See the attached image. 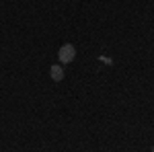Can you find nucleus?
Instances as JSON below:
<instances>
[{
	"label": "nucleus",
	"mask_w": 154,
	"mask_h": 152,
	"mask_svg": "<svg viewBox=\"0 0 154 152\" xmlns=\"http://www.w3.org/2000/svg\"><path fill=\"white\" fill-rule=\"evenodd\" d=\"M152 152H154V146H152Z\"/></svg>",
	"instance_id": "3"
},
{
	"label": "nucleus",
	"mask_w": 154,
	"mask_h": 152,
	"mask_svg": "<svg viewBox=\"0 0 154 152\" xmlns=\"http://www.w3.org/2000/svg\"><path fill=\"white\" fill-rule=\"evenodd\" d=\"M74 58H76V47L72 45V43H64L58 49V60L62 64H70Z\"/></svg>",
	"instance_id": "1"
},
{
	"label": "nucleus",
	"mask_w": 154,
	"mask_h": 152,
	"mask_svg": "<svg viewBox=\"0 0 154 152\" xmlns=\"http://www.w3.org/2000/svg\"><path fill=\"white\" fill-rule=\"evenodd\" d=\"M49 76H51V80L60 82L64 78V70H62V66L60 64H54V66H49Z\"/></svg>",
	"instance_id": "2"
}]
</instances>
